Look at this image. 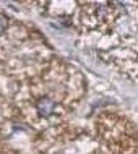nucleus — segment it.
Segmentation results:
<instances>
[{
	"label": "nucleus",
	"mask_w": 138,
	"mask_h": 154,
	"mask_svg": "<svg viewBox=\"0 0 138 154\" xmlns=\"http://www.w3.org/2000/svg\"><path fill=\"white\" fill-rule=\"evenodd\" d=\"M55 109V102H54V99L51 97H41L39 101L36 102V110L39 115H42V117H49V115L54 112Z\"/></svg>",
	"instance_id": "1"
},
{
	"label": "nucleus",
	"mask_w": 138,
	"mask_h": 154,
	"mask_svg": "<svg viewBox=\"0 0 138 154\" xmlns=\"http://www.w3.org/2000/svg\"><path fill=\"white\" fill-rule=\"evenodd\" d=\"M5 28H7V18L3 15H0V34L5 31Z\"/></svg>",
	"instance_id": "2"
}]
</instances>
